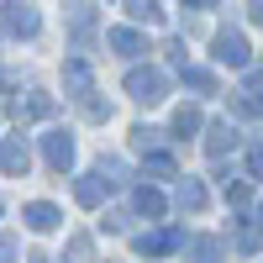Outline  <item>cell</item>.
<instances>
[{
    "label": "cell",
    "instance_id": "obj_1",
    "mask_svg": "<svg viewBox=\"0 0 263 263\" xmlns=\"http://www.w3.org/2000/svg\"><path fill=\"white\" fill-rule=\"evenodd\" d=\"M0 32H11V37H37L42 32V16L32 0H0Z\"/></svg>",
    "mask_w": 263,
    "mask_h": 263
},
{
    "label": "cell",
    "instance_id": "obj_2",
    "mask_svg": "<svg viewBox=\"0 0 263 263\" xmlns=\"http://www.w3.org/2000/svg\"><path fill=\"white\" fill-rule=\"evenodd\" d=\"M126 95L137 100V105H158L168 95V74L163 69H132L126 74Z\"/></svg>",
    "mask_w": 263,
    "mask_h": 263
},
{
    "label": "cell",
    "instance_id": "obj_3",
    "mask_svg": "<svg viewBox=\"0 0 263 263\" xmlns=\"http://www.w3.org/2000/svg\"><path fill=\"white\" fill-rule=\"evenodd\" d=\"M211 48H216V63H227V69H248V58H253V48H248V37L242 32H216V42H211Z\"/></svg>",
    "mask_w": 263,
    "mask_h": 263
},
{
    "label": "cell",
    "instance_id": "obj_4",
    "mask_svg": "<svg viewBox=\"0 0 263 263\" xmlns=\"http://www.w3.org/2000/svg\"><path fill=\"white\" fill-rule=\"evenodd\" d=\"M63 90H69L74 100H90L95 95V74L84 58H63Z\"/></svg>",
    "mask_w": 263,
    "mask_h": 263
},
{
    "label": "cell",
    "instance_id": "obj_5",
    "mask_svg": "<svg viewBox=\"0 0 263 263\" xmlns=\"http://www.w3.org/2000/svg\"><path fill=\"white\" fill-rule=\"evenodd\" d=\"M42 158H48L53 174L74 168V137H69V132H48V137H42Z\"/></svg>",
    "mask_w": 263,
    "mask_h": 263
},
{
    "label": "cell",
    "instance_id": "obj_6",
    "mask_svg": "<svg viewBox=\"0 0 263 263\" xmlns=\"http://www.w3.org/2000/svg\"><path fill=\"white\" fill-rule=\"evenodd\" d=\"M179 242H184V232H179V227H163V232H147V237H137V253H142V258H168Z\"/></svg>",
    "mask_w": 263,
    "mask_h": 263
},
{
    "label": "cell",
    "instance_id": "obj_7",
    "mask_svg": "<svg viewBox=\"0 0 263 263\" xmlns=\"http://www.w3.org/2000/svg\"><path fill=\"white\" fill-rule=\"evenodd\" d=\"M27 168H32V147L21 137H6V142H0V174L16 179V174H27Z\"/></svg>",
    "mask_w": 263,
    "mask_h": 263
},
{
    "label": "cell",
    "instance_id": "obj_8",
    "mask_svg": "<svg viewBox=\"0 0 263 263\" xmlns=\"http://www.w3.org/2000/svg\"><path fill=\"white\" fill-rule=\"evenodd\" d=\"M21 221H27L32 232H58V227H63V211L48 205V200H32L27 211H21Z\"/></svg>",
    "mask_w": 263,
    "mask_h": 263
},
{
    "label": "cell",
    "instance_id": "obj_9",
    "mask_svg": "<svg viewBox=\"0 0 263 263\" xmlns=\"http://www.w3.org/2000/svg\"><path fill=\"white\" fill-rule=\"evenodd\" d=\"M105 42H111L121 58H142V53H147V37L132 32V27H111V32H105Z\"/></svg>",
    "mask_w": 263,
    "mask_h": 263
},
{
    "label": "cell",
    "instance_id": "obj_10",
    "mask_svg": "<svg viewBox=\"0 0 263 263\" xmlns=\"http://www.w3.org/2000/svg\"><path fill=\"white\" fill-rule=\"evenodd\" d=\"M105 190H111V184H105V179H100V174H84V179L74 184V200H79V205H90V211H95V205L105 200Z\"/></svg>",
    "mask_w": 263,
    "mask_h": 263
},
{
    "label": "cell",
    "instance_id": "obj_11",
    "mask_svg": "<svg viewBox=\"0 0 263 263\" xmlns=\"http://www.w3.org/2000/svg\"><path fill=\"white\" fill-rule=\"evenodd\" d=\"M132 205H137L142 216H153V221H158V216L168 211V200H163V190H153V184H137V195H132Z\"/></svg>",
    "mask_w": 263,
    "mask_h": 263
},
{
    "label": "cell",
    "instance_id": "obj_12",
    "mask_svg": "<svg viewBox=\"0 0 263 263\" xmlns=\"http://www.w3.org/2000/svg\"><path fill=\"white\" fill-rule=\"evenodd\" d=\"M227 147H237V126L232 121H216L211 137H205V153H211V158H227Z\"/></svg>",
    "mask_w": 263,
    "mask_h": 263
},
{
    "label": "cell",
    "instance_id": "obj_13",
    "mask_svg": "<svg viewBox=\"0 0 263 263\" xmlns=\"http://www.w3.org/2000/svg\"><path fill=\"white\" fill-rule=\"evenodd\" d=\"M174 200H179V211H205V184L200 179H179Z\"/></svg>",
    "mask_w": 263,
    "mask_h": 263
},
{
    "label": "cell",
    "instance_id": "obj_14",
    "mask_svg": "<svg viewBox=\"0 0 263 263\" xmlns=\"http://www.w3.org/2000/svg\"><path fill=\"white\" fill-rule=\"evenodd\" d=\"M221 242L216 237H190V263H221Z\"/></svg>",
    "mask_w": 263,
    "mask_h": 263
},
{
    "label": "cell",
    "instance_id": "obj_15",
    "mask_svg": "<svg viewBox=\"0 0 263 263\" xmlns=\"http://www.w3.org/2000/svg\"><path fill=\"white\" fill-rule=\"evenodd\" d=\"M168 132L174 137H195V132H200V111H195V105H179L174 121H168Z\"/></svg>",
    "mask_w": 263,
    "mask_h": 263
},
{
    "label": "cell",
    "instance_id": "obj_16",
    "mask_svg": "<svg viewBox=\"0 0 263 263\" xmlns=\"http://www.w3.org/2000/svg\"><path fill=\"white\" fill-rule=\"evenodd\" d=\"M126 16H132V21H147V27H158V21H163L158 0H126Z\"/></svg>",
    "mask_w": 263,
    "mask_h": 263
},
{
    "label": "cell",
    "instance_id": "obj_17",
    "mask_svg": "<svg viewBox=\"0 0 263 263\" xmlns=\"http://www.w3.org/2000/svg\"><path fill=\"white\" fill-rule=\"evenodd\" d=\"M179 74H184V84H190V90H200V95H216V74H211V69H190V63H184Z\"/></svg>",
    "mask_w": 263,
    "mask_h": 263
},
{
    "label": "cell",
    "instance_id": "obj_18",
    "mask_svg": "<svg viewBox=\"0 0 263 263\" xmlns=\"http://www.w3.org/2000/svg\"><path fill=\"white\" fill-rule=\"evenodd\" d=\"M147 174H153V179H174V158L153 147V153H147Z\"/></svg>",
    "mask_w": 263,
    "mask_h": 263
},
{
    "label": "cell",
    "instance_id": "obj_19",
    "mask_svg": "<svg viewBox=\"0 0 263 263\" xmlns=\"http://www.w3.org/2000/svg\"><path fill=\"white\" fill-rule=\"evenodd\" d=\"M221 195H227V205H248V200H253V184H242V179H227V184H221Z\"/></svg>",
    "mask_w": 263,
    "mask_h": 263
},
{
    "label": "cell",
    "instance_id": "obj_20",
    "mask_svg": "<svg viewBox=\"0 0 263 263\" xmlns=\"http://www.w3.org/2000/svg\"><path fill=\"white\" fill-rule=\"evenodd\" d=\"M0 263H16V237H11V232L0 237Z\"/></svg>",
    "mask_w": 263,
    "mask_h": 263
},
{
    "label": "cell",
    "instance_id": "obj_21",
    "mask_svg": "<svg viewBox=\"0 0 263 263\" xmlns=\"http://www.w3.org/2000/svg\"><path fill=\"white\" fill-rule=\"evenodd\" d=\"M248 168H253V179H263V142L248 153Z\"/></svg>",
    "mask_w": 263,
    "mask_h": 263
},
{
    "label": "cell",
    "instance_id": "obj_22",
    "mask_svg": "<svg viewBox=\"0 0 263 263\" xmlns=\"http://www.w3.org/2000/svg\"><path fill=\"white\" fill-rule=\"evenodd\" d=\"M248 16H253L258 27H263V0H248Z\"/></svg>",
    "mask_w": 263,
    "mask_h": 263
},
{
    "label": "cell",
    "instance_id": "obj_23",
    "mask_svg": "<svg viewBox=\"0 0 263 263\" xmlns=\"http://www.w3.org/2000/svg\"><path fill=\"white\" fill-rule=\"evenodd\" d=\"M27 263H69V258H48V253H32Z\"/></svg>",
    "mask_w": 263,
    "mask_h": 263
},
{
    "label": "cell",
    "instance_id": "obj_24",
    "mask_svg": "<svg viewBox=\"0 0 263 263\" xmlns=\"http://www.w3.org/2000/svg\"><path fill=\"white\" fill-rule=\"evenodd\" d=\"M242 111H253V116H263V95H258V100H253V105H242Z\"/></svg>",
    "mask_w": 263,
    "mask_h": 263
},
{
    "label": "cell",
    "instance_id": "obj_25",
    "mask_svg": "<svg viewBox=\"0 0 263 263\" xmlns=\"http://www.w3.org/2000/svg\"><path fill=\"white\" fill-rule=\"evenodd\" d=\"M184 6H200V11H205V6H216V0H184Z\"/></svg>",
    "mask_w": 263,
    "mask_h": 263
},
{
    "label": "cell",
    "instance_id": "obj_26",
    "mask_svg": "<svg viewBox=\"0 0 263 263\" xmlns=\"http://www.w3.org/2000/svg\"><path fill=\"white\" fill-rule=\"evenodd\" d=\"M258 227H263V205H258Z\"/></svg>",
    "mask_w": 263,
    "mask_h": 263
}]
</instances>
